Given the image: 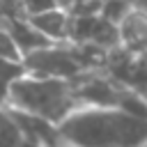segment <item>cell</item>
I'll use <instances>...</instances> for the list:
<instances>
[{
  "mask_svg": "<svg viewBox=\"0 0 147 147\" xmlns=\"http://www.w3.org/2000/svg\"><path fill=\"white\" fill-rule=\"evenodd\" d=\"M23 74H25L23 60H5V57H0V103L7 101L11 83Z\"/></svg>",
  "mask_w": 147,
  "mask_h": 147,
  "instance_id": "cell-7",
  "label": "cell"
},
{
  "mask_svg": "<svg viewBox=\"0 0 147 147\" xmlns=\"http://www.w3.org/2000/svg\"><path fill=\"white\" fill-rule=\"evenodd\" d=\"M119 46L129 53H145L147 51V11L133 7L117 25Z\"/></svg>",
  "mask_w": 147,
  "mask_h": 147,
  "instance_id": "cell-3",
  "label": "cell"
},
{
  "mask_svg": "<svg viewBox=\"0 0 147 147\" xmlns=\"http://www.w3.org/2000/svg\"><path fill=\"white\" fill-rule=\"evenodd\" d=\"M5 103L9 108L44 117L53 124H60L69 113L78 108L71 78L34 76L28 71L11 83Z\"/></svg>",
  "mask_w": 147,
  "mask_h": 147,
  "instance_id": "cell-2",
  "label": "cell"
},
{
  "mask_svg": "<svg viewBox=\"0 0 147 147\" xmlns=\"http://www.w3.org/2000/svg\"><path fill=\"white\" fill-rule=\"evenodd\" d=\"M67 147H142L147 119L117 106H78L60 124Z\"/></svg>",
  "mask_w": 147,
  "mask_h": 147,
  "instance_id": "cell-1",
  "label": "cell"
},
{
  "mask_svg": "<svg viewBox=\"0 0 147 147\" xmlns=\"http://www.w3.org/2000/svg\"><path fill=\"white\" fill-rule=\"evenodd\" d=\"M0 147H41L23 133L7 103H0Z\"/></svg>",
  "mask_w": 147,
  "mask_h": 147,
  "instance_id": "cell-6",
  "label": "cell"
},
{
  "mask_svg": "<svg viewBox=\"0 0 147 147\" xmlns=\"http://www.w3.org/2000/svg\"><path fill=\"white\" fill-rule=\"evenodd\" d=\"M57 2H60V7H64V9L69 11V9H74V7H78V5H83L85 0H57Z\"/></svg>",
  "mask_w": 147,
  "mask_h": 147,
  "instance_id": "cell-11",
  "label": "cell"
},
{
  "mask_svg": "<svg viewBox=\"0 0 147 147\" xmlns=\"http://www.w3.org/2000/svg\"><path fill=\"white\" fill-rule=\"evenodd\" d=\"M0 16H5V18L25 16L23 14V0H0Z\"/></svg>",
  "mask_w": 147,
  "mask_h": 147,
  "instance_id": "cell-10",
  "label": "cell"
},
{
  "mask_svg": "<svg viewBox=\"0 0 147 147\" xmlns=\"http://www.w3.org/2000/svg\"><path fill=\"white\" fill-rule=\"evenodd\" d=\"M0 57H5V60H23L2 16H0Z\"/></svg>",
  "mask_w": 147,
  "mask_h": 147,
  "instance_id": "cell-8",
  "label": "cell"
},
{
  "mask_svg": "<svg viewBox=\"0 0 147 147\" xmlns=\"http://www.w3.org/2000/svg\"><path fill=\"white\" fill-rule=\"evenodd\" d=\"M2 18H5V16H2ZM5 23H7L9 32H11V39H14L16 48H18V53H21V57H25L28 53H32V51H37V48H44V46L53 44V41H48V39L28 21V16L5 18Z\"/></svg>",
  "mask_w": 147,
  "mask_h": 147,
  "instance_id": "cell-5",
  "label": "cell"
},
{
  "mask_svg": "<svg viewBox=\"0 0 147 147\" xmlns=\"http://www.w3.org/2000/svg\"><path fill=\"white\" fill-rule=\"evenodd\" d=\"M28 21L53 44L57 41H69V25H71V14L64 7H53L39 14L28 16Z\"/></svg>",
  "mask_w": 147,
  "mask_h": 147,
  "instance_id": "cell-4",
  "label": "cell"
},
{
  "mask_svg": "<svg viewBox=\"0 0 147 147\" xmlns=\"http://www.w3.org/2000/svg\"><path fill=\"white\" fill-rule=\"evenodd\" d=\"M53 7H60V2L57 0H23V14L25 16H32V14H39V11H46Z\"/></svg>",
  "mask_w": 147,
  "mask_h": 147,
  "instance_id": "cell-9",
  "label": "cell"
}]
</instances>
